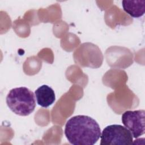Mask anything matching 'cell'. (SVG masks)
Returning a JSON list of instances; mask_svg holds the SVG:
<instances>
[{
    "label": "cell",
    "mask_w": 145,
    "mask_h": 145,
    "mask_svg": "<svg viewBox=\"0 0 145 145\" xmlns=\"http://www.w3.org/2000/svg\"><path fill=\"white\" fill-rule=\"evenodd\" d=\"M145 111L143 109L127 110L121 117L123 125L131 132L133 137L137 138L145 133Z\"/></svg>",
    "instance_id": "cell-4"
},
{
    "label": "cell",
    "mask_w": 145,
    "mask_h": 145,
    "mask_svg": "<svg viewBox=\"0 0 145 145\" xmlns=\"http://www.w3.org/2000/svg\"><path fill=\"white\" fill-rule=\"evenodd\" d=\"M6 104L15 114L27 116L32 113L36 107L33 92L25 87L11 89L6 96Z\"/></svg>",
    "instance_id": "cell-2"
},
{
    "label": "cell",
    "mask_w": 145,
    "mask_h": 145,
    "mask_svg": "<svg viewBox=\"0 0 145 145\" xmlns=\"http://www.w3.org/2000/svg\"><path fill=\"white\" fill-rule=\"evenodd\" d=\"M101 145L131 144L133 137L131 132L121 125H110L105 127L100 135Z\"/></svg>",
    "instance_id": "cell-3"
},
{
    "label": "cell",
    "mask_w": 145,
    "mask_h": 145,
    "mask_svg": "<svg viewBox=\"0 0 145 145\" xmlns=\"http://www.w3.org/2000/svg\"><path fill=\"white\" fill-rule=\"evenodd\" d=\"M65 135L70 144L74 145H93L101 135L98 123L91 117L77 115L66 122Z\"/></svg>",
    "instance_id": "cell-1"
},
{
    "label": "cell",
    "mask_w": 145,
    "mask_h": 145,
    "mask_svg": "<svg viewBox=\"0 0 145 145\" xmlns=\"http://www.w3.org/2000/svg\"><path fill=\"white\" fill-rule=\"evenodd\" d=\"M123 10L133 18L143 16L145 11V1H122Z\"/></svg>",
    "instance_id": "cell-6"
},
{
    "label": "cell",
    "mask_w": 145,
    "mask_h": 145,
    "mask_svg": "<svg viewBox=\"0 0 145 145\" xmlns=\"http://www.w3.org/2000/svg\"><path fill=\"white\" fill-rule=\"evenodd\" d=\"M38 105L43 108H48L56 100L55 93L49 86L44 84L39 87L35 92Z\"/></svg>",
    "instance_id": "cell-5"
}]
</instances>
